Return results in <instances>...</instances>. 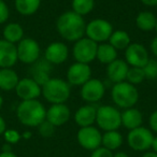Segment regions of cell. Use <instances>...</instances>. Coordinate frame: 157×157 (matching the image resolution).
<instances>
[{
	"instance_id": "cell-1",
	"label": "cell",
	"mask_w": 157,
	"mask_h": 157,
	"mask_svg": "<svg viewBox=\"0 0 157 157\" xmlns=\"http://www.w3.org/2000/svg\"><path fill=\"white\" fill-rule=\"evenodd\" d=\"M86 24L83 16L78 15L73 11L63 13L56 22V28L58 33L65 40L75 42L84 37Z\"/></svg>"
},
{
	"instance_id": "cell-2",
	"label": "cell",
	"mask_w": 157,
	"mask_h": 157,
	"mask_svg": "<svg viewBox=\"0 0 157 157\" xmlns=\"http://www.w3.org/2000/svg\"><path fill=\"white\" fill-rule=\"evenodd\" d=\"M17 120L27 127H38L46 117V109L38 99L22 100L16 108Z\"/></svg>"
},
{
	"instance_id": "cell-3",
	"label": "cell",
	"mask_w": 157,
	"mask_h": 157,
	"mask_svg": "<svg viewBox=\"0 0 157 157\" xmlns=\"http://www.w3.org/2000/svg\"><path fill=\"white\" fill-rule=\"evenodd\" d=\"M41 94L52 105L65 103L71 94V85L59 78H51L41 87Z\"/></svg>"
},
{
	"instance_id": "cell-4",
	"label": "cell",
	"mask_w": 157,
	"mask_h": 157,
	"mask_svg": "<svg viewBox=\"0 0 157 157\" xmlns=\"http://www.w3.org/2000/svg\"><path fill=\"white\" fill-rule=\"evenodd\" d=\"M111 97L113 102L123 109L132 108L139 100V92L135 85L123 81L115 83L112 87Z\"/></svg>"
},
{
	"instance_id": "cell-5",
	"label": "cell",
	"mask_w": 157,
	"mask_h": 157,
	"mask_svg": "<svg viewBox=\"0 0 157 157\" xmlns=\"http://www.w3.org/2000/svg\"><path fill=\"white\" fill-rule=\"evenodd\" d=\"M96 123L102 130H117L122 126L121 112L112 105H101L97 109Z\"/></svg>"
},
{
	"instance_id": "cell-6",
	"label": "cell",
	"mask_w": 157,
	"mask_h": 157,
	"mask_svg": "<svg viewBox=\"0 0 157 157\" xmlns=\"http://www.w3.org/2000/svg\"><path fill=\"white\" fill-rule=\"evenodd\" d=\"M113 33L111 23L103 18H96L90 21L85 27V36L96 43H103L108 41Z\"/></svg>"
},
{
	"instance_id": "cell-7",
	"label": "cell",
	"mask_w": 157,
	"mask_h": 157,
	"mask_svg": "<svg viewBox=\"0 0 157 157\" xmlns=\"http://www.w3.org/2000/svg\"><path fill=\"white\" fill-rule=\"evenodd\" d=\"M97 48H98V43L88 39L87 37H83L75 41L72 53H73L74 59L78 63H90L96 59Z\"/></svg>"
},
{
	"instance_id": "cell-8",
	"label": "cell",
	"mask_w": 157,
	"mask_h": 157,
	"mask_svg": "<svg viewBox=\"0 0 157 157\" xmlns=\"http://www.w3.org/2000/svg\"><path fill=\"white\" fill-rule=\"evenodd\" d=\"M153 139L154 136L152 131L146 127L140 126L129 131L127 136V143L133 151L145 152L151 148Z\"/></svg>"
},
{
	"instance_id": "cell-9",
	"label": "cell",
	"mask_w": 157,
	"mask_h": 157,
	"mask_svg": "<svg viewBox=\"0 0 157 157\" xmlns=\"http://www.w3.org/2000/svg\"><path fill=\"white\" fill-rule=\"evenodd\" d=\"M17 58L21 63L31 65L40 58V46L35 39L23 38L17 44Z\"/></svg>"
},
{
	"instance_id": "cell-10",
	"label": "cell",
	"mask_w": 157,
	"mask_h": 157,
	"mask_svg": "<svg viewBox=\"0 0 157 157\" xmlns=\"http://www.w3.org/2000/svg\"><path fill=\"white\" fill-rule=\"evenodd\" d=\"M101 132L94 126L81 127L76 133L78 144L87 151H94L101 145Z\"/></svg>"
},
{
	"instance_id": "cell-11",
	"label": "cell",
	"mask_w": 157,
	"mask_h": 157,
	"mask_svg": "<svg viewBox=\"0 0 157 157\" xmlns=\"http://www.w3.org/2000/svg\"><path fill=\"white\" fill-rule=\"evenodd\" d=\"M105 93V84L98 78H90L81 87L82 99L88 103H95L102 99Z\"/></svg>"
},
{
	"instance_id": "cell-12",
	"label": "cell",
	"mask_w": 157,
	"mask_h": 157,
	"mask_svg": "<svg viewBox=\"0 0 157 157\" xmlns=\"http://www.w3.org/2000/svg\"><path fill=\"white\" fill-rule=\"evenodd\" d=\"M92 76V69L88 63H74L69 67L67 71L68 83L70 85L82 86Z\"/></svg>"
},
{
	"instance_id": "cell-13",
	"label": "cell",
	"mask_w": 157,
	"mask_h": 157,
	"mask_svg": "<svg viewBox=\"0 0 157 157\" xmlns=\"http://www.w3.org/2000/svg\"><path fill=\"white\" fill-rule=\"evenodd\" d=\"M126 63L131 67L143 68L148 61V52L145 46L140 43H130L125 50Z\"/></svg>"
},
{
	"instance_id": "cell-14",
	"label": "cell",
	"mask_w": 157,
	"mask_h": 157,
	"mask_svg": "<svg viewBox=\"0 0 157 157\" xmlns=\"http://www.w3.org/2000/svg\"><path fill=\"white\" fill-rule=\"evenodd\" d=\"M15 93L22 100H33L38 99L41 95V86L36 83L31 78H20L15 87Z\"/></svg>"
},
{
	"instance_id": "cell-15",
	"label": "cell",
	"mask_w": 157,
	"mask_h": 157,
	"mask_svg": "<svg viewBox=\"0 0 157 157\" xmlns=\"http://www.w3.org/2000/svg\"><path fill=\"white\" fill-rule=\"evenodd\" d=\"M70 115H71L70 109L65 103H56V105H52L46 110L45 120L55 127H58L66 124L69 121Z\"/></svg>"
},
{
	"instance_id": "cell-16",
	"label": "cell",
	"mask_w": 157,
	"mask_h": 157,
	"mask_svg": "<svg viewBox=\"0 0 157 157\" xmlns=\"http://www.w3.org/2000/svg\"><path fill=\"white\" fill-rule=\"evenodd\" d=\"M69 50L68 46L63 42H52L48 44L44 52V58L52 65H60L67 60Z\"/></svg>"
},
{
	"instance_id": "cell-17",
	"label": "cell",
	"mask_w": 157,
	"mask_h": 157,
	"mask_svg": "<svg viewBox=\"0 0 157 157\" xmlns=\"http://www.w3.org/2000/svg\"><path fill=\"white\" fill-rule=\"evenodd\" d=\"M17 61L16 44L0 39V68H12Z\"/></svg>"
},
{
	"instance_id": "cell-18",
	"label": "cell",
	"mask_w": 157,
	"mask_h": 157,
	"mask_svg": "<svg viewBox=\"0 0 157 157\" xmlns=\"http://www.w3.org/2000/svg\"><path fill=\"white\" fill-rule=\"evenodd\" d=\"M128 63L124 61L123 59H117L110 63L107 67V74L108 78L115 83H120L126 80L127 72H128Z\"/></svg>"
},
{
	"instance_id": "cell-19",
	"label": "cell",
	"mask_w": 157,
	"mask_h": 157,
	"mask_svg": "<svg viewBox=\"0 0 157 157\" xmlns=\"http://www.w3.org/2000/svg\"><path fill=\"white\" fill-rule=\"evenodd\" d=\"M97 108L93 105H86L76 110L74 113V121L80 127L93 126L94 123H96Z\"/></svg>"
},
{
	"instance_id": "cell-20",
	"label": "cell",
	"mask_w": 157,
	"mask_h": 157,
	"mask_svg": "<svg viewBox=\"0 0 157 157\" xmlns=\"http://www.w3.org/2000/svg\"><path fill=\"white\" fill-rule=\"evenodd\" d=\"M121 117H122V125L129 130L142 126L143 117L141 112L133 107L125 109L124 112H121Z\"/></svg>"
},
{
	"instance_id": "cell-21",
	"label": "cell",
	"mask_w": 157,
	"mask_h": 157,
	"mask_svg": "<svg viewBox=\"0 0 157 157\" xmlns=\"http://www.w3.org/2000/svg\"><path fill=\"white\" fill-rule=\"evenodd\" d=\"M20 78L12 68H0V90L11 92L15 90Z\"/></svg>"
},
{
	"instance_id": "cell-22",
	"label": "cell",
	"mask_w": 157,
	"mask_h": 157,
	"mask_svg": "<svg viewBox=\"0 0 157 157\" xmlns=\"http://www.w3.org/2000/svg\"><path fill=\"white\" fill-rule=\"evenodd\" d=\"M2 37L6 41L17 44L24 38V29L18 23H9L3 27Z\"/></svg>"
},
{
	"instance_id": "cell-23",
	"label": "cell",
	"mask_w": 157,
	"mask_h": 157,
	"mask_svg": "<svg viewBox=\"0 0 157 157\" xmlns=\"http://www.w3.org/2000/svg\"><path fill=\"white\" fill-rule=\"evenodd\" d=\"M96 58L100 61L101 63L109 65L113 60L117 58V50L111 45L110 43H100L97 48Z\"/></svg>"
},
{
	"instance_id": "cell-24",
	"label": "cell",
	"mask_w": 157,
	"mask_h": 157,
	"mask_svg": "<svg viewBox=\"0 0 157 157\" xmlns=\"http://www.w3.org/2000/svg\"><path fill=\"white\" fill-rule=\"evenodd\" d=\"M41 0H15L14 7L16 11L24 16H29L35 14L39 10Z\"/></svg>"
},
{
	"instance_id": "cell-25",
	"label": "cell",
	"mask_w": 157,
	"mask_h": 157,
	"mask_svg": "<svg viewBox=\"0 0 157 157\" xmlns=\"http://www.w3.org/2000/svg\"><path fill=\"white\" fill-rule=\"evenodd\" d=\"M101 144L110 151L117 150L123 144V136L117 130L105 131L101 138Z\"/></svg>"
},
{
	"instance_id": "cell-26",
	"label": "cell",
	"mask_w": 157,
	"mask_h": 157,
	"mask_svg": "<svg viewBox=\"0 0 157 157\" xmlns=\"http://www.w3.org/2000/svg\"><path fill=\"white\" fill-rule=\"evenodd\" d=\"M136 25L138 28L143 31L154 30L156 25V16L148 11L140 12L136 17Z\"/></svg>"
},
{
	"instance_id": "cell-27",
	"label": "cell",
	"mask_w": 157,
	"mask_h": 157,
	"mask_svg": "<svg viewBox=\"0 0 157 157\" xmlns=\"http://www.w3.org/2000/svg\"><path fill=\"white\" fill-rule=\"evenodd\" d=\"M109 43L116 50H126L131 43L129 35L124 30H115L112 33L109 39Z\"/></svg>"
},
{
	"instance_id": "cell-28",
	"label": "cell",
	"mask_w": 157,
	"mask_h": 157,
	"mask_svg": "<svg viewBox=\"0 0 157 157\" xmlns=\"http://www.w3.org/2000/svg\"><path fill=\"white\" fill-rule=\"evenodd\" d=\"M72 11L78 15H86L94 10L95 1L94 0H72Z\"/></svg>"
},
{
	"instance_id": "cell-29",
	"label": "cell",
	"mask_w": 157,
	"mask_h": 157,
	"mask_svg": "<svg viewBox=\"0 0 157 157\" xmlns=\"http://www.w3.org/2000/svg\"><path fill=\"white\" fill-rule=\"evenodd\" d=\"M126 80L128 83L132 84V85H137V84L142 83L145 80V74H144L143 68H139V67L129 68L126 75Z\"/></svg>"
},
{
	"instance_id": "cell-30",
	"label": "cell",
	"mask_w": 157,
	"mask_h": 157,
	"mask_svg": "<svg viewBox=\"0 0 157 157\" xmlns=\"http://www.w3.org/2000/svg\"><path fill=\"white\" fill-rule=\"evenodd\" d=\"M145 78L155 80L157 78V59H148V61L143 67Z\"/></svg>"
},
{
	"instance_id": "cell-31",
	"label": "cell",
	"mask_w": 157,
	"mask_h": 157,
	"mask_svg": "<svg viewBox=\"0 0 157 157\" xmlns=\"http://www.w3.org/2000/svg\"><path fill=\"white\" fill-rule=\"evenodd\" d=\"M3 138H5V141L6 143H9V144H16L21 141L22 139V135L18 132L17 130L15 129H8L3 132Z\"/></svg>"
},
{
	"instance_id": "cell-32",
	"label": "cell",
	"mask_w": 157,
	"mask_h": 157,
	"mask_svg": "<svg viewBox=\"0 0 157 157\" xmlns=\"http://www.w3.org/2000/svg\"><path fill=\"white\" fill-rule=\"evenodd\" d=\"M39 129V133L43 138H50L54 135L55 132V126L53 124H51L48 121H43L41 124L38 126Z\"/></svg>"
},
{
	"instance_id": "cell-33",
	"label": "cell",
	"mask_w": 157,
	"mask_h": 157,
	"mask_svg": "<svg viewBox=\"0 0 157 157\" xmlns=\"http://www.w3.org/2000/svg\"><path fill=\"white\" fill-rule=\"evenodd\" d=\"M10 16V9L3 0H0V24H5Z\"/></svg>"
},
{
	"instance_id": "cell-34",
	"label": "cell",
	"mask_w": 157,
	"mask_h": 157,
	"mask_svg": "<svg viewBox=\"0 0 157 157\" xmlns=\"http://www.w3.org/2000/svg\"><path fill=\"white\" fill-rule=\"evenodd\" d=\"M90 157H113V154H112V151L108 150V148L103 147V146L102 147L99 146L96 150L93 151Z\"/></svg>"
},
{
	"instance_id": "cell-35",
	"label": "cell",
	"mask_w": 157,
	"mask_h": 157,
	"mask_svg": "<svg viewBox=\"0 0 157 157\" xmlns=\"http://www.w3.org/2000/svg\"><path fill=\"white\" fill-rule=\"evenodd\" d=\"M150 127L152 130H154L155 132H157V110H155L150 116Z\"/></svg>"
},
{
	"instance_id": "cell-36",
	"label": "cell",
	"mask_w": 157,
	"mask_h": 157,
	"mask_svg": "<svg viewBox=\"0 0 157 157\" xmlns=\"http://www.w3.org/2000/svg\"><path fill=\"white\" fill-rule=\"evenodd\" d=\"M6 130H7V123H6L5 118L0 115V136L3 135Z\"/></svg>"
},
{
	"instance_id": "cell-37",
	"label": "cell",
	"mask_w": 157,
	"mask_h": 157,
	"mask_svg": "<svg viewBox=\"0 0 157 157\" xmlns=\"http://www.w3.org/2000/svg\"><path fill=\"white\" fill-rule=\"evenodd\" d=\"M151 51L157 57V37H155L151 42Z\"/></svg>"
},
{
	"instance_id": "cell-38",
	"label": "cell",
	"mask_w": 157,
	"mask_h": 157,
	"mask_svg": "<svg viewBox=\"0 0 157 157\" xmlns=\"http://www.w3.org/2000/svg\"><path fill=\"white\" fill-rule=\"evenodd\" d=\"M144 6H147V7H155L157 6V0H140Z\"/></svg>"
},
{
	"instance_id": "cell-39",
	"label": "cell",
	"mask_w": 157,
	"mask_h": 157,
	"mask_svg": "<svg viewBox=\"0 0 157 157\" xmlns=\"http://www.w3.org/2000/svg\"><path fill=\"white\" fill-rule=\"evenodd\" d=\"M0 157H17L13 152H1Z\"/></svg>"
},
{
	"instance_id": "cell-40",
	"label": "cell",
	"mask_w": 157,
	"mask_h": 157,
	"mask_svg": "<svg viewBox=\"0 0 157 157\" xmlns=\"http://www.w3.org/2000/svg\"><path fill=\"white\" fill-rule=\"evenodd\" d=\"M1 152H12V147H11V144L9 143H5L2 145V151Z\"/></svg>"
},
{
	"instance_id": "cell-41",
	"label": "cell",
	"mask_w": 157,
	"mask_h": 157,
	"mask_svg": "<svg viewBox=\"0 0 157 157\" xmlns=\"http://www.w3.org/2000/svg\"><path fill=\"white\" fill-rule=\"evenodd\" d=\"M151 147L153 148V152H155L157 154V137H154V139H153V142H152V145H151Z\"/></svg>"
},
{
	"instance_id": "cell-42",
	"label": "cell",
	"mask_w": 157,
	"mask_h": 157,
	"mask_svg": "<svg viewBox=\"0 0 157 157\" xmlns=\"http://www.w3.org/2000/svg\"><path fill=\"white\" fill-rule=\"evenodd\" d=\"M31 136H33V133L30 132V131H25V132L22 133V139H25V140H28L31 138Z\"/></svg>"
},
{
	"instance_id": "cell-43",
	"label": "cell",
	"mask_w": 157,
	"mask_h": 157,
	"mask_svg": "<svg viewBox=\"0 0 157 157\" xmlns=\"http://www.w3.org/2000/svg\"><path fill=\"white\" fill-rule=\"evenodd\" d=\"M113 157H129L125 152H117L113 155Z\"/></svg>"
},
{
	"instance_id": "cell-44",
	"label": "cell",
	"mask_w": 157,
	"mask_h": 157,
	"mask_svg": "<svg viewBox=\"0 0 157 157\" xmlns=\"http://www.w3.org/2000/svg\"><path fill=\"white\" fill-rule=\"evenodd\" d=\"M142 157H157V154L155 152H146Z\"/></svg>"
},
{
	"instance_id": "cell-45",
	"label": "cell",
	"mask_w": 157,
	"mask_h": 157,
	"mask_svg": "<svg viewBox=\"0 0 157 157\" xmlns=\"http://www.w3.org/2000/svg\"><path fill=\"white\" fill-rule=\"evenodd\" d=\"M2 105H3V98L1 96V94H0V110L2 109Z\"/></svg>"
},
{
	"instance_id": "cell-46",
	"label": "cell",
	"mask_w": 157,
	"mask_h": 157,
	"mask_svg": "<svg viewBox=\"0 0 157 157\" xmlns=\"http://www.w3.org/2000/svg\"><path fill=\"white\" fill-rule=\"evenodd\" d=\"M155 30H156V33H157V16H156V25H155Z\"/></svg>"
}]
</instances>
